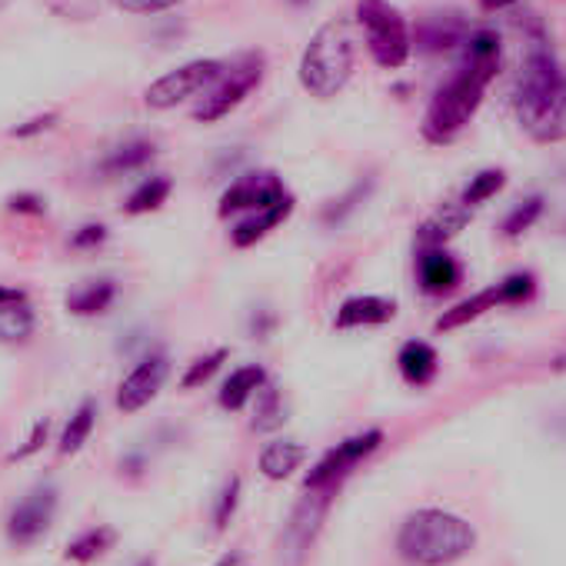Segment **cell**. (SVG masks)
<instances>
[{"label":"cell","mask_w":566,"mask_h":566,"mask_svg":"<svg viewBox=\"0 0 566 566\" xmlns=\"http://www.w3.org/2000/svg\"><path fill=\"white\" fill-rule=\"evenodd\" d=\"M357 21L364 28L370 57L380 67L397 71L410 61L413 51L410 24L394 4H387V0H357Z\"/></svg>","instance_id":"cell-4"},{"label":"cell","mask_w":566,"mask_h":566,"mask_svg":"<svg viewBox=\"0 0 566 566\" xmlns=\"http://www.w3.org/2000/svg\"><path fill=\"white\" fill-rule=\"evenodd\" d=\"M549 367H553V370H559V374H566V354H559Z\"/></svg>","instance_id":"cell-44"},{"label":"cell","mask_w":566,"mask_h":566,"mask_svg":"<svg viewBox=\"0 0 566 566\" xmlns=\"http://www.w3.org/2000/svg\"><path fill=\"white\" fill-rule=\"evenodd\" d=\"M223 360H227V350H213V354H207V357H197V360L187 367V374H184L180 387H184V390L203 387V384H207L220 367H223Z\"/></svg>","instance_id":"cell-33"},{"label":"cell","mask_w":566,"mask_h":566,"mask_svg":"<svg viewBox=\"0 0 566 566\" xmlns=\"http://www.w3.org/2000/svg\"><path fill=\"white\" fill-rule=\"evenodd\" d=\"M54 124H57V114L51 111V114H41V117H34V120H28V124L14 127L11 134H14V137H34V134H41V130H51Z\"/></svg>","instance_id":"cell-39"},{"label":"cell","mask_w":566,"mask_h":566,"mask_svg":"<svg viewBox=\"0 0 566 566\" xmlns=\"http://www.w3.org/2000/svg\"><path fill=\"white\" fill-rule=\"evenodd\" d=\"M331 490H307V496L294 506L287 526H283V556H287L291 566H301L324 516H327V506H331Z\"/></svg>","instance_id":"cell-10"},{"label":"cell","mask_w":566,"mask_h":566,"mask_svg":"<svg viewBox=\"0 0 566 566\" xmlns=\"http://www.w3.org/2000/svg\"><path fill=\"white\" fill-rule=\"evenodd\" d=\"M157 154V147L150 140H130L117 150H111L104 160H101V174L104 177H120V174H130V170H140L144 164H150Z\"/></svg>","instance_id":"cell-24"},{"label":"cell","mask_w":566,"mask_h":566,"mask_svg":"<svg viewBox=\"0 0 566 566\" xmlns=\"http://www.w3.org/2000/svg\"><path fill=\"white\" fill-rule=\"evenodd\" d=\"M283 400H280V390L273 384H263L260 394H256V407H253V430L256 433H273L276 427H283Z\"/></svg>","instance_id":"cell-28"},{"label":"cell","mask_w":566,"mask_h":566,"mask_svg":"<svg viewBox=\"0 0 566 566\" xmlns=\"http://www.w3.org/2000/svg\"><path fill=\"white\" fill-rule=\"evenodd\" d=\"M370 187H374V180H367V184H357L347 197H340V200H334V207H327L324 210V220L327 223H340L350 210H357V203H364V197L370 193Z\"/></svg>","instance_id":"cell-35"},{"label":"cell","mask_w":566,"mask_h":566,"mask_svg":"<svg viewBox=\"0 0 566 566\" xmlns=\"http://www.w3.org/2000/svg\"><path fill=\"white\" fill-rule=\"evenodd\" d=\"M107 240V227L104 223H87V227H81L74 237H71V247L74 250H94V247H101Z\"/></svg>","instance_id":"cell-37"},{"label":"cell","mask_w":566,"mask_h":566,"mask_svg":"<svg viewBox=\"0 0 566 566\" xmlns=\"http://www.w3.org/2000/svg\"><path fill=\"white\" fill-rule=\"evenodd\" d=\"M260 77H263V57H260V54L240 57L230 71H223V77H220V81L213 84V91L200 101V107L193 111V117L203 120V124H213V120L227 117L233 107L243 104V97L260 84Z\"/></svg>","instance_id":"cell-5"},{"label":"cell","mask_w":566,"mask_h":566,"mask_svg":"<svg viewBox=\"0 0 566 566\" xmlns=\"http://www.w3.org/2000/svg\"><path fill=\"white\" fill-rule=\"evenodd\" d=\"M473 546H476L473 523L437 506L410 513L397 533V553L410 566H453Z\"/></svg>","instance_id":"cell-1"},{"label":"cell","mask_w":566,"mask_h":566,"mask_svg":"<svg viewBox=\"0 0 566 566\" xmlns=\"http://www.w3.org/2000/svg\"><path fill=\"white\" fill-rule=\"evenodd\" d=\"M500 64H476V61H463L457 67V74L433 94L427 117H423V137L430 144H450L480 111L486 84L496 77Z\"/></svg>","instance_id":"cell-2"},{"label":"cell","mask_w":566,"mask_h":566,"mask_svg":"<svg viewBox=\"0 0 566 566\" xmlns=\"http://www.w3.org/2000/svg\"><path fill=\"white\" fill-rule=\"evenodd\" d=\"M117 11H127V14H160V11H170L184 0H111Z\"/></svg>","instance_id":"cell-36"},{"label":"cell","mask_w":566,"mask_h":566,"mask_svg":"<svg viewBox=\"0 0 566 566\" xmlns=\"http://www.w3.org/2000/svg\"><path fill=\"white\" fill-rule=\"evenodd\" d=\"M266 384V370L260 364H247V367H237L223 387H220V407L223 410H243L256 394L260 387Z\"/></svg>","instance_id":"cell-19"},{"label":"cell","mask_w":566,"mask_h":566,"mask_svg":"<svg viewBox=\"0 0 566 566\" xmlns=\"http://www.w3.org/2000/svg\"><path fill=\"white\" fill-rule=\"evenodd\" d=\"M559 81H563V74L556 67V57H553L549 44L543 38H536L530 44V54H526L520 81H516V94H513L516 117H526L530 111H536L559 87Z\"/></svg>","instance_id":"cell-8"},{"label":"cell","mask_w":566,"mask_h":566,"mask_svg":"<svg viewBox=\"0 0 566 566\" xmlns=\"http://www.w3.org/2000/svg\"><path fill=\"white\" fill-rule=\"evenodd\" d=\"M11 301H28V297L18 287H0V304H11Z\"/></svg>","instance_id":"cell-43"},{"label":"cell","mask_w":566,"mask_h":566,"mask_svg":"<svg viewBox=\"0 0 566 566\" xmlns=\"http://www.w3.org/2000/svg\"><path fill=\"white\" fill-rule=\"evenodd\" d=\"M137 566H154V559H140Z\"/></svg>","instance_id":"cell-45"},{"label":"cell","mask_w":566,"mask_h":566,"mask_svg":"<svg viewBox=\"0 0 566 566\" xmlns=\"http://www.w3.org/2000/svg\"><path fill=\"white\" fill-rule=\"evenodd\" d=\"M291 210H294V197H287V200L276 203V207H266V210H256V213L243 217V220L233 227V233H230L233 247H253V243H256V240H263L276 223L287 220V217H291Z\"/></svg>","instance_id":"cell-20"},{"label":"cell","mask_w":566,"mask_h":566,"mask_svg":"<svg viewBox=\"0 0 566 566\" xmlns=\"http://www.w3.org/2000/svg\"><path fill=\"white\" fill-rule=\"evenodd\" d=\"M520 124L526 127V134L539 144H556L566 140V77L559 81V87L526 117H520Z\"/></svg>","instance_id":"cell-13"},{"label":"cell","mask_w":566,"mask_h":566,"mask_svg":"<svg viewBox=\"0 0 566 566\" xmlns=\"http://www.w3.org/2000/svg\"><path fill=\"white\" fill-rule=\"evenodd\" d=\"M294 4H307V0H294Z\"/></svg>","instance_id":"cell-46"},{"label":"cell","mask_w":566,"mask_h":566,"mask_svg":"<svg viewBox=\"0 0 566 566\" xmlns=\"http://www.w3.org/2000/svg\"><path fill=\"white\" fill-rule=\"evenodd\" d=\"M503 187H506V174H503V170H496V167H490V170H480V174H476V177L467 184V190H463V203L473 210V207L486 203L490 197H496Z\"/></svg>","instance_id":"cell-30"},{"label":"cell","mask_w":566,"mask_h":566,"mask_svg":"<svg viewBox=\"0 0 566 566\" xmlns=\"http://www.w3.org/2000/svg\"><path fill=\"white\" fill-rule=\"evenodd\" d=\"M380 443H384V433H380V430H364V433H357V437L337 443L334 450H327V453L314 463V470H311L307 480H304V490H331V493H337V486L350 476V470H354L360 460H367Z\"/></svg>","instance_id":"cell-6"},{"label":"cell","mask_w":566,"mask_h":566,"mask_svg":"<svg viewBox=\"0 0 566 566\" xmlns=\"http://www.w3.org/2000/svg\"><path fill=\"white\" fill-rule=\"evenodd\" d=\"M213 566H250V563H247V556H243L240 549H230V553H223Z\"/></svg>","instance_id":"cell-42"},{"label":"cell","mask_w":566,"mask_h":566,"mask_svg":"<svg viewBox=\"0 0 566 566\" xmlns=\"http://www.w3.org/2000/svg\"><path fill=\"white\" fill-rule=\"evenodd\" d=\"M114 539H117V533H114L111 526H94V530L81 533L77 539H71L64 556L74 559V563H91V559H97L101 553H107V549L114 546Z\"/></svg>","instance_id":"cell-27"},{"label":"cell","mask_w":566,"mask_h":566,"mask_svg":"<svg viewBox=\"0 0 566 566\" xmlns=\"http://www.w3.org/2000/svg\"><path fill=\"white\" fill-rule=\"evenodd\" d=\"M291 193L283 187L273 174H243L240 180H233L223 197H220V217H230V213H256V210H266V207H276L283 203Z\"/></svg>","instance_id":"cell-11"},{"label":"cell","mask_w":566,"mask_h":566,"mask_svg":"<svg viewBox=\"0 0 566 566\" xmlns=\"http://www.w3.org/2000/svg\"><path fill=\"white\" fill-rule=\"evenodd\" d=\"M513 4H520V0H480V11L496 14V11H506V8H513Z\"/></svg>","instance_id":"cell-41"},{"label":"cell","mask_w":566,"mask_h":566,"mask_svg":"<svg viewBox=\"0 0 566 566\" xmlns=\"http://www.w3.org/2000/svg\"><path fill=\"white\" fill-rule=\"evenodd\" d=\"M57 513V486L54 483H38L8 516V539L18 546H31L41 539Z\"/></svg>","instance_id":"cell-9"},{"label":"cell","mask_w":566,"mask_h":566,"mask_svg":"<svg viewBox=\"0 0 566 566\" xmlns=\"http://www.w3.org/2000/svg\"><path fill=\"white\" fill-rule=\"evenodd\" d=\"M223 71H227V67H223L220 61H190V64L170 71V74L157 77V81L147 87L144 97H147V104H150L154 111H170V107L184 104L187 97L200 94L203 87H213V84L223 77Z\"/></svg>","instance_id":"cell-7"},{"label":"cell","mask_w":566,"mask_h":566,"mask_svg":"<svg viewBox=\"0 0 566 566\" xmlns=\"http://www.w3.org/2000/svg\"><path fill=\"white\" fill-rule=\"evenodd\" d=\"M114 297H117V287L111 280H94V283H84V287L67 294V311L77 317H97L114 304Z\"/></svg>","instance_id":"cell-23"},{"label":"cell","mask_w":566,"mask_h":566,"mask_svg":"<svg viewBox=\"0 0 566 566\" xmlns=\"http://www.w3.org/2000/svg\"><path fill=\"white\" fill-rule=\"evenodd\" d=\"M397 304L387 297H350L347 304H340L337 311V327L340 331H357V327H380L387 321H394Z\"/></svg>","instance_id":"cell-15"},{"label":"cell","mask_w":566,"mask_h":566,"mask_svg":"<svg viewBox=\"0 0 566 566\" xmlns=\"http://www.w3.org/2000/svg\"><path fill=\"white\" fill-rule=\"evenodd\" d=\"M34 334V311L28 301L0 304V340L4 344H24Z\"/></svg>","instance_id":"cell-26"},{"label":"cell","mask_w":566,"mask_h":566,"mask_svg":"<svg viewBox=\"0 0 566 566\" xmlns=\"http://www.w3.org/2000/svg\"><path fill=\"white\" fill-rule=\"evenodd\" d=\"M354 57H357V48H354L350 24L331 21L311 38V44L301 57V84L314 97L331 101L347 87V81L354 74Z\"/></svg>","instance_id":"cell-3"},{"label":"cell","mask_w":566,"mask_h":566,"mask_svg":"<svg viewBox=\"0 0 566 566\" xmlns=\"http://www.w3.org/2000/svg\"><path fill=\"white\" fill-rule=\"evenodd\" d=\"M0 4H4V0H0Z\"/></svg>","instance_id":"cell-47"},{"label":"cell","mask_w":566,"mask_h":566,"mask_svg":"<svg viewBox=\"0 0 566 566\" xmlns=\"http://www.w3.org/2000/svg\"><path fill=\"white\" fill-rule=\"evenodd\" d=\"M170 197V180L167 177H150V180H144L130 197H127V213H150V210H157L164 200Z\"/></svg>","instance_id":"cell-29"},{"label":"cell","mask_w":566,"mask_h":566,"mask_svg":"<svg viewBox=\"0 0 566 566\" xmlns=\"http://www.w3.org/2000/svg\"><path fill=\"white\" fill-rule=\"evenodd\" d=\"M307 460V447L297 440H273L260 453V473L266 480H287L294 476Z\"/></svg>","instance_id":"cell-17"},{"label":"cell","mask_w":566,"mask_h":566,"mask_svg":"<svg viewBox=\"0 0 566 566\" xmlns=\"http://www.w3.org/2000/svg\"><path fill=\"white\" fill-rule=\"evenodd\" d=\"M240 476H230L223 483V490L217 493V503H213V530H227V523L233 520L237 513V503H240Z\"/></svg>","instance_id":"cell-34"},{"label":"cell","mask_w":566,"mask_h":566,"mask_svg":"<svg viewBox=\"0 0 566 566\" xmlns=\"http://www.w3.org/2000/svg\"><path fill=\"white\" fill-rule=\"evenodd\" d=\"M473 210L460 200V203H443L433 217H427L417 230L420 247H443L447 240H453L467 223H470Z\"/></svg>","instance_id":"cell-16"},{"label":"cell","mask_w":566,"mask_h":566,"mask_svg":"<svg viewBox=\"0 0 566 566\" xmlns=\"http://www.w3.org/2000/svg\"><path fill=\"white\" fill-rule=\"evenodd\" d=\"M397 367H400V374H403L407 384L427 387V384L437 377L440 360H437V350H433L430 344L410 340V344H403V350H400V357H397Z\"/></svg>","instance_id":"cell-21"},{"label":"cell","mask_w":566,"mask_h":566,"mask_svg":"<svg viewBox=\"0 0 566 566\" xmlns=\"http://www.w3.org/2000/svg\"><path fill=\"white\" fill-rule=\"evenodd\" d=\"M496 307H500V291H496V287L480 291V294H473V297L460 301L457 307L443 311V314H440V321H437V331H440V334L457 331V327H463V324H470V321H476V317H483L486 311H496Z\"/></svg>","instance_id":"cell-22"},{"label":"cell","mask_w":566,"mask_h":566,"mask_svg":"<svg viewBox=\"0 0 566 566\" xmlns=\"http://www.w3.org/2000/svg\"><path fill=\"white\" fill-rule=\"evenodd\" d=\"M417 276L427 294H447L460 283V263L443 247H420Z\"/></svg>","instance_id":"cell-14"},{"label":"cell","mask_w":566,"mask_h":566,"mask_svg":"<svg viewBox=\"0 0 566 566\" xmlns=\"http://www.w3.org/2000/svg\"><path fill=\"white\" fill-rule=\"evenodd\" d=\"M539 213H543V197H526L523 203H516V207L506 213V220H503V237H520V233H526V230L539 220Z\"/></svg>","instance_id":"cell-31"},{"label":"cell","mask_w":566,"mask_h":566,"mask_svg":"<svg viewBox=\"0 0 566 566\" xmlns=\"http://www.w3.org/2000/svg\"><path fill=\"white\" fill-rule=\"evenodd\" d=\"M467 38H470V34H467V24H463L460 18H453V14H433V18H427V21L420 24V31H417V44H420L423 51H430V54L463 48Z\"/></svg>","instance_id":"cell-18"},{"label":"cell","mask_w":566,"mask_h":566,"mask_svg":"<svg viewBox=\"0 0 566 566\" xmlns=\"http://www.w3.org/2000/svg\"><path fill=\"white\" fill-rule=\"evenodd\" d=\"M48 430H51V423H48V420L34 423V430H31L28 443H24V447H18V450L11 453V460H28L31 453H38V450L44 447V440H48Z\"/></svg>","instance_id":"cell-38"},{"label":"cell","mask_w":566,"mask_h":566,"mask_svg":"<svg viewBox=\"0 0 566 566\" xmlns=\"http://www.w3.org/2000/svg\"><path fill=\"white\" fill-rule=\"evenodd\" d=\"M496 291H500V304L506 307H516V304H526L533 294H536V276L533 273H510L503 283H496Z\"/></svg>","instance_id":"cell-32"},{"label":"cell","mask_w":566,"mask_h":566,"mask_svg":"<svg viewBox=\"0 0 566 566\" xmlns=\"http://www.w3.org/2000/svg\"><path fill=\"white\" fill-rule=\"evenodd\" d=\"M167 374H170V364H167L164 354L144 357V360L120 380V387H117V410H120V413H137V410H144V407L160 394Z\"/></svg>","instance_id":"cell-12"},{"label":"cell","mask_w":566,"mask_h":566,"mask_svg":"<svg viewBox=\"0 0 566 566\" xmlns=\"http://www.w3.org/2000/svg\"><path fill=\"white\" fill-rule=\"evenodd\" d=\"M94 423H97V403H94V400H84V403L71 413V420H67V427H64V433H61V440H57V453H61V457H74V453L87 443Z\"/></svg>","instance_id":"cell-25"},{"label":"cell","mask_w":566,"mask_h":566,"mask_svg":"<svg viewBox=\"0 0 566 566\" xmlns=\"http://www.w3.org/2000/svg\"><path fill=\"white\" fill-rule=\"evenodd\" d=\"M8 207H11L14 213H44V200L34 197V193H14V197L8 200Z\"/></svg>","instance_id":"cell-40"}]
</instances>
